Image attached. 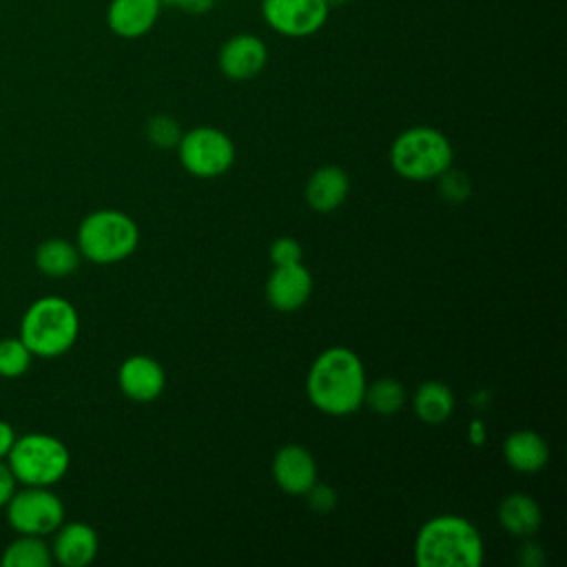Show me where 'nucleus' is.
<instances>
[{
    "label": "nucleus",
    "mask_w": 567,
    "mask_h": 567,
    "mask_svg": "<svg viewBox=\"0 0 567 567\" xmlns=\"http://www.w3.org/2000/svg\"><path fill=\"white\" fill-rule=\"evenodd\" d=\"M365 370L359 354L343 346L323 350L310 365L306 392L310 403L330 416L357 412L365 394Z\"/></svg>",
    "instance_id": "obj_1"
},
{
    "label": "nucleus",
    "mask_w": 567,
    "mask_h": 567,
    "mask_svg": "<svg viewBox=\"0 0 567 567\" xmlns=\"http://www.w3.org/2000/svg\"><path fill=\"white\" fill-rule=\"evenodd\" d=\"M485 547L474 523L458 514H439L425 520L414 538L419 567H478Z\"/></svg>",
    "instance_id": "obj_2"
},
{
    "label": "nucleus",
    "mask_w": 567,
    "mask_h": 567,
    "mask_svg": "<svg viewBox=\"0 0 567 567\" xmlns=\"http://www.w3.org/2000/svg\"><path fill=\"white\" fill-rule=\"evenodd\" d=\"M80 334L75 306L58 295L35 299L22 315L18 337L33 357L53 359L73 348Z\"/></svg>",
    "instance_id": "obj_3"
},
{
    "label": "nucleus",
    "mask_w": 567,
    "mask_h": 567,
    "mask_svg": "<svg viewBox=\"0 0 567 567\" xmlns=\"http://www.w3.org/2000/svg\"><path fill=\"white\" fill-rule=\"evenodd\" d=\"M450 140L434 126H412L396 135L390 146V164L396 175L410 182L436 179L452 166Z\"/></svg>",
    "instance_id": "obj_4"
},
{
    "label": "nucleus",
    "mask_w": 567,
    "mask_h": 567,
    "mask_svg": "<svg viewBox=\"0 0 567 567\" xmlns=\"http://www.w3.org/2000/svg\"><path fill=\"white\" fill-rule=\"evenodd\" d=\"M137 244V224L115 208L93 210L78 226L75 246L93 264H117L133 255Z\"/></svg>",
    "instance_id": "obj_5"
},
{
    "label": "nucleus",
    "mask_w": 567,
    "mask_h": 567,
    "mask_svg": "<svg viewBox=\"0 0 567 567\" xmlns=\"http://www.w3.org/2000/svg\"><path fill=\"white\" fill-rule=\"evenodd\" d=\"M7 465L18 483L51 487L64 478L71 465L69 447L53 434L29 432L16 436Z\"/></svg>",
    "instance_id": "obj_6"
},
{
    "label": "nucleus",
    "mask_w": 567,
    "mask_h": 567,
    "mask_svg": "<svg viewBox=\"0 0 567 567\" xmlns=\"http://www.w3.org/2000/svg\"><path fill=\"white\" fill-rule=\"evenodd\" d=\"M182 166L202 179L224 175L235 162L233 140L215 126H195L182 133L177 144Z\"/></svg>",
    "instance_id": "obj_7"
},
{
    "label": "nucleus",
    "mask_w": 567,
    "mask_h": 567,
    "mask_svg": "<svg viewBox=\"0 0 567 567\" xmlns=\"http://www.w3.org/2000/svg\"><path fill=\"white\" fill-rule=\"evenodd\" d=\"M7 520L18 534L49 536L64 523V505L51 487L24 485L4 505Z\"/></svg>",
    "instance_id": "obj_8"
},
{
    "label": "nucleus",
    "mask_w": 567,
    "mask_h": 567,
    "mask_svg": "<svg viewBox=\"0 0 567 567\" xmlns=\"http://www.w3.org/2000/svg\"><path fill=\"white\" fill-rule=\"evenodd\" d=\"M266 24L286 38H308L317 33L328 16L326 0H261Z\"/></svg>",
    "instance_id": "obj_9"
},
{
    "label": "nucleus",
    "mask_w": 567,
    "mask_h": 567,
    "mask_svg": "<svg viewBox=\"0 0 567 567\" xmlns=\"http://www.w3.org/2000/svg\"><path fill=\"white\" fill-rule=\"evenodd\" d=\"M268 62V47L255 33H235L230 35L217 53V64L224 78L244 82L252 80L264 71Z\"/></svg>",
    "instance_id": "obj_10"
},
{
    "label": "nucleus",
    "mask_w": 567,
    "mask_h": 567,
    "mask_svg": "<svg viewBox=\"0 0 567 567\" xmlns=\"http://www.w3.org/2000/svg\"><path fill=\"white\" fill-rule=\"evenodd\" d=\"M312 295V275L301 264L275 266L266 279V299L279 312L299 310Z\"/></svg>",
    "instance_id": "obj_11"
},
{
    "label": "nucleus",
    "mask_w": 567,
    "mask_h": 567,
    "mask_svg": "<svg viewBox=\"0 0 567 567\" xmlns=\"http://www.w3.org/2000/svg\"><path fill=\"white\" fill-rule=\"evenodd\" d=\"M117 385L131 401H155L166 385V374L159 361L148 354H131L117 370Z\"/></svg>",
    "instance_id": "obj_12"
},
{
    "label": "nucleus",
    "mask_w": 567,
    "mask_h": 567,
    "mask_svg": "<svg viewBox=\"0 0 567 567\" xmlns=\"http://www.w3.org/2000/svg\"><path fill=\"white\" fill-rule=\"evenodd\" d=\"M272 478L286 494L303 496L317 483V461L303 445H281L272 458Z\"/></svg>",
    "instance_id": "obj_13"
},
{
    "label": "nucleus",
    "mask_w": 567,
    "mask_h": 567,
    "mask_svg": "<svg viewBox=\"0 0 567 567\" xmlns=\"http://www.w3.org/2000/svg\"><path fill=\"white\" fill-rule=\"evenodd\" d=\"M97 532L89 523H62L53 532L51 554L64 567H86L97 556Z\"/></svg>",
    "instance_id": "obj_14"
},
{
    "label": "nucleus",
    "mask_w": 567,
    "mask_h": 567,
    "mask_svg": "<svg viewBox=\"0 0 567 567\" xmlns=\"http://www.w3.org/2000/svg\"><path fill=\"white\" fill-rule=\"evenodd\" d=\"M162 13L159 0H111L106 7V27L124 40L146 35Z\"/></svg>",
    "instance_id": "obj_15"
},
{
    "label": "nucleus",
    "mask_w": 567,
    "mask_h": 567,
    "mask_svg": "<svg viewBox=\"0 0 567 567\" xmlns=\"http://www.w3.org/2000/svg\"><path fill=\"white\" fill-rule=\"evenodd\" d=\"M350 193V177L343 168L326 164L317 168L306 184V202L317 213H332Z\"/></svg>",
    "instance_id": "obj_16"
},
{
    "label": "nucleus",
    "mask_w": 567,
    "mask_h": 567,
    "mask_svg": "<svg viewBox=\"0 0 567 567\" xmlns=\"http://www.w3.org/2000/svg\"><path fill=\"white\" fill-rule=\"evenodd\" d=\"M503 458L512 470L534 474L549 463V445L534 430H516L503 441Z\"/></svg>",
    "instance_id": "obj_17"
},
{
    "label": "nucleus",
    "mask_w": 567,
    "mask_h": 567,
    "mask_svg": "<svg viewBox=\"0 0 567 567\" xmlns=\"http://www.w3.org/2000/svg\"><path fill=\"white\" fill-rule=\"evenodd\" d=\"M496 516L501 527L516 538H532L543 523L540 505L529 494L523 492H512L503 496Z\"/></svg>",
    "instance_id": "obj_18"
},
{
    "label": "nucleus",
    "mask_w": 567,
    "mask_h": 567,
    "mask_svg": "<svg viewBox=\"0 0 567 567\" xmlns=\"http://www.w3.org/2000/svg\"><path fill=\"white\" fill-rule=\"evenodd\" d=\"M412 408L427 425H439L454 412V392L441 381H425L416 388Z\"/></svg>",
    "instance_id": "obj_19"
},
{
    "label": "nucleus",
    "mask_w": 567,
    "mask_h": 567,
    "mask_svg": "<svg viewBox=\"0 0 567 567\" xmlns=\"http://www.w3.org/2000/svg\"><path fill=\"white\" fill-rule=\"evenodd\" d=\"M80 257L82 255L78 246L60 237L44 239L35 248V266L47 277H66L75 272L80 266Z\"/></svg>",
    "instance_id": "obj_20"
},
{
    "label": "nucleus",
    "mask_w": 567,
    "mask_h": 567,
    "mask_svg": "<svg viewBox=\"0 0 567 567\" xmlns=\"http://www.w3.org/2000/svg\"><path fill=\"white\" fill-rule=\"evenodd\" d=\"M51 563L53 554L44 536L31 534H20L4 547L0 556V567H49Z\"/></svg>",
    "instance_id": "obj_21"
},
{
    "label": "nucleus",
    "mask_w": 567,
    "mask_h": 567,
    "mask_svg": "<svg viewBox=\"0 0 567 567\" xmlns=\"http://www.w3.org/2000/svg\"><path fill=\"white\" fill-rule=\"evenodd\" d=\"M363 403H368L377 414H396L405 405V388L392 377H381L374 383L365 385Z\"/></svg>",
    "instance_id": "obj_22"
},
{
    "label": "nucleus",
    "mask_w": 567,
    "mask_h": 567,
    "mask_svg": "<svg viewBox=\"0 0 567 567\" xmlns=\"http://www.w3.org/2000/svg\"><path fill=\"white\" fill-rule=\"evenodd\" d=\"M31 350L24 346L20 337H4L0 339V377L18 379L31 365Z\"/></svg>",
    "instance_id": "obj_23"
},
{
    "label": "nucleus",
    "mask_w": 567,
    "mask_h": 567,
    "mask_svg": "<svg viewBox=\"0 0 567 567\" xmlns=\"http://www.w3.org/2000/svg\"><path fill=\"white\" fill-rule=\"evenodd\" d=\"M146 137L157 148H177L182 140V128L175 117L159 113L146 122Z\"/></svg>",
    "instance_id": "obj_24"
},
{
    "label": "nucleus",
    "mask_w": 567,
    "mask_h": 567,
    "mask_svg": "<svg viewBox=\"0 0 567 567\" xmlns=\"http://www.w3.org/2000/svg\"><path fill=\"white\" fill-rule=\"evenodd\" d=\"M439 182V193L445 202H452V204H458V202H465L472 193V184H470V177L461 171H452V166L441 173L436 177Z\"/></svg>",
    "instance_id": "obj_25"
},
{
    "label": "nucleus",
    "mask_w": 567,
    "mask_h": 567,
    "mask_svg": "<svg viewBox=\"0 0 567 567\" xmlns=\"http://www.w3.org/2000/svg\"><path fill=\"white\" fill-rule=\"evenodd\" d=\"M301 257H303V250L295 237H277L270 244V261L275 266L295 264V261H301Z\"/></svg>",
    "instance_id": "obj_26"
},
{
    "label": "nucleus",
    "mask_w": 567,
    "mask_h": 567,
    "mask_svg": "<svg viewBox=\"0 0 567 567\" xmlns=\"http://www.w3.org/2000/svg\"><path fill=\"white\" fill-rule=\"evenodd\" d=\"M303 496H308V505L317 512V514H326L337 505V492L326 485V483H315Z\"/></svg>",
    "instance_id": "obj_27"
},
{
    "label": "nucleus",
    "mask_w": 567,
    "mask_h": 567,
    "mask_svg": "<svg viewBox=\"0 0 567 567\" xmlns=\"http://www.w3.org/2000/svg\"><path fill=\"white\" fill-rule=\"evenodd\" d=\"M16 485H18V481L11 474L7 461H0V507H4L9 503V498L16 492Z\"/></svg>",
    "instance_id": "obj_28"
},
{
    "label": "nucleus",
    "mask_w": 567,
    "mask_h": 567,
    "mask_svg": "<svg viewBox=\"0 0 567 567\" xmlns=\"http://www.w3.org/2000/svg\"><path fill=\"white\" fill-rule=\"evenodd\" d=\"M543 560H545V556H543L540 545H536V543H532V540L527 538L525 545L520 547V563H523L525 567H538V565H543Z\"/></svg>",
    "instance_id": "obj_29"
},
{
    "label": "nucleus",
    "mask_w": 567,
    "mask_h": 567,
    "mask_svg": "<svg viewBox=\"0 0 567 567\" xmlns=\"http://www.w3.org/2000/svg\"><path fill=\"white\" fill-rule=\"evenodd\" d=\"M215 4H217V0H179L177 9H182L184 13H190V16H202V13H208Z\"/></svg>",
    "instance_id": "obj_30"
},
{
    "label": "nucleus",
    "mask_w": 567,
    "mask_h": 567,
    "mask_svg": "<svg viewBox=\"0 0 567 567\" xmlns=\"http://www.w3.org/2000/svg\"><path fill=\"white\" fill-rule=\"evenodd\" d=\"M13 441H16V430L11 427V423L0 419V461L7 458L9 450L13 447Z\"/></svg>",
    "instance_id": "obj_31"
},
{
    "label": "nucleus",
    "mask_w": 567,
    "mask_h": 567,
    "mask_svg": "<svg viewBox=\"0 0 567 567\" xmlns=\"http://www.w3.org/2000/svg\"><path fill=\"white\" fill-rule=\"evenodd\" d=\"M470 443L472 445H483L485 443V439H487V434H485V425H483V421L481 419H472V423H470Z\"/></svg>",
    "instance_id": "obj_32"
},
{
    "label": "nucleus",
    "mask_w": 567,
    "mask_h": 567,
    "mask_svg": "<svg viewBox=\"0 0 567 567\" xmlns=\"http://www.w3.org/2000/svg\"><path fill=\"white\" fill-rule=\"evenodd\" d=\"M346 2H350V0H326V4L332 9V7H343Z\"/></svg>",
    "instance_id": "obj_33"
},
{
    "label": "nucleus",
    "mask_w": 567,
    "mask_h": 567,
    "mask_svg": "<svg viewBox=\"0 0 567 567\" xmlns=\"http://www.w3.org/2000/svg\"><path fill=\"white\" fill-rule=\"evenodd\" d=\"M159 2H162V7H164V4H171V7H177V2H179V0H159Z\"/></svg>",
    "instance_id": "obj_34"
}]
</instances>
